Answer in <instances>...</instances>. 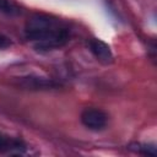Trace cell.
<instances>
[{"label":"cell","mask_w":157,"mask_h":157,"mask_svg":"<svg viewBox=\"0 0 157 157\" xmlns=\"http://www.w3.org/2000/svg\"><path fill=\"white\" fill-rule=\"evenodd\" d=\"M0 11L7 15H17L20 12V9L10 0H0Z\"/></svg>","instance_id":"6"},{"label":"cell","mask_w":157,"mask_h":157,"mask_svg":"<svg viewBox=\"0 0 157 157\" xmlns=\"http://www.w3.org/2000/svg\"><path fill=\"white\" fill-rule=\"evenodd\" d=\"M26 37L36 43L38 50H52L69 40V29L58 18L36 13L26 23Z\"/></svg>","instance_id":"1"},{"label":"cell","mask_w":157,"mask_h":157,"mask_svg":"<svg viewBox=\"0 0 157 157\" xmlns=\"http://www.w3.org/2000/svg\"><path fill=\"white\" fill-rule=\"evenodd\" d=\"M12 148L20 151V150L23 148V147L21 146V142H18V141H12V140H10V139H7V137L0 135V152L10 151V150H12Z\"/></svg>","instance_id":"5"},{"label":"cell","mask_w":157,"mask_h":157,"mask_svg":"<svg viewBox=\"0 0 157 157\" xmlns=\"http://www.w3.org/2000/svg\"><path fill=\"white\" fill-rule=\"evenodd\" d=\"M107 114L97 108H86L81 113L82 124L91 130H101L107 124Z\"/></svg>","instance_id":"2"},{"label":"cell","mask_w":157,"mask_h":157,"mask_svg":"<svg viewBox=\"0 0 157 157\" xmlns=\"http://www.w3.org/2000/svg\"><path fill=\"white\" fill-rule=\"evenodd\" d=\"M11 45V40L9 37H6L5 34L0 33V49H5V48H9Z\"/></svg>","instance_id":"7"},{"label":"cell","mask_w":157,"mask_h":157,"mask_svg":"<svg viewBox=\"0 0 157 157\" xmlns=\"http://www.w3.org/2000/svg\"><path fill=\"white\" fill-rule=\"evenodd\" d=\"M90 50L92 52V54L103 64H109L113 59V54L110 50V47L104 43L101 39L93 38L90 40Z\"/></svg>","instance_id":"3"},{"label":"cell","mask_w":157,"mask_h":157,"mask_svg":"<svg viewBox=\"0 0 157 157\" xmlns=\"http://www.w3.org/2000/svg\"><path fill=\"white\" fill-rule=\"evenodd\" d=\"M20 85L27 88H31V90H48V88H53L56 86L52 80H48L44 77H34V76L21 77Z\"/></svg>","instance_id":"4"}]
</instances>
